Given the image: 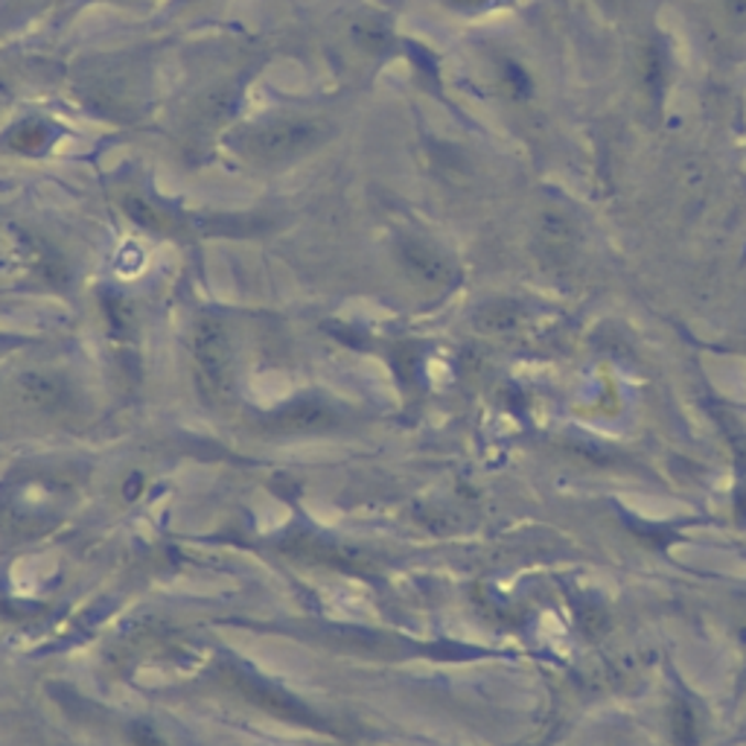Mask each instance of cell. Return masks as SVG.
Wrapping results in <instances>:
<instances>
[{"mask_svg":"<svg viewBox=\"0 0 746 746\" xmlns=\"http://www.w3.org/2000/svg\"><path fill=\"white\" fill-rule=\"evenodd\" d=\"M134 746H161L152 729H134Z\"/></svg>","mask_w":746,"mask_h":746,"instance_id":"ba28073f","label":"cell"},{"mask_svg":"<svg viewBox=\"0 0 746 746\" xmlns=\"http://www.w3.org/2000/svg\"><path fill=\"white\" fill-rule=\"evenodd\" d=\"M193 362L201 391L213 399L231 394L233 385V350L228 330L216 318H201L193 330Z\"/></svg>","mask_w":746,"mask_h":746,"instance_id":"7a4b0ae2","label":"cell"},{"mask_svg":"<svg viewBox=\"0 0 746 746\" xmlns=\"http://www.w3.org/2000/svg\"><path fill=\"white\" fill-rule=\"evenodd\" d=\"M726 7L735 21H746V0H726Z\"/></svg>","mask_w":746,"mask_h":746,"instance_id":"30bf717a","label":"cell"},{"mask_svg":"<svg viewBox=\"0 0 746 746\" xmlns=\"http://www.w3.org/2000/svg\"><path fill=\"white\" fill-rule=\"evenodd\" d=\"M42 3H51V0H7V9H12V15H21V12L42 7Z\"/></svg>","mask_w":746,"mask_h":746,"instance_id":"52a82bcc","label":"cell"},{"mask_svg":"<svg viewBox=\"0 0 746 746\" xmlns=\"http://www.w3.org/2000/svg\"><path fill=\"white\" fill-rule=\"evenodd\" d=\"M321 138V125L312 120H274V123L251 125L240 134V152L257 164H283L312 150Z\"/></svg>","mask_w":746,"mask_h":746,"instance_id":"6da1fadb","label":"cell"},{"mask_svg":"<svg viewBox=\"0 0 746 746\" xmlns=\"http://www.w3.org/2000/svg\"><path fill=\"white\" fill-rule=\"evenodd\" d=\"M3 100H9V85H7V79L0 76V102Z\"/></svg>","mask_w":746,"mask_h":746,"instance_id":"8fae6325","label":"cell"},{"mask_svg":"<svg viewBox=\"0 0 746 746\" xmlns=\"http://www.w3.org/2000/svg\"><path fill=\"white\" fill-rule=\"evenodd\" d=\"M447 3H452V7L458 9H481L490 7V3H496V0H447Z\"/></svg>","mask_w":746,"mask_h":746,"instance_id":"9c48e42d","label":"cell"},{"mask_svg":"<svg viewBox=\"0 0 746 746\" xmlns=\"http://www.w3.org/2000/svg\"><path fill=\"white\" fill-rule=\"evenodd\" d=\"M397 257L403 263V268L417 283H426V286H443L449 281V274H452L449 260L424 240H399Z\"/></svg>","mask_w":746,"mask_h":746,"instance_id":"277c9868","label":"cell"},{"mask_svg":"<svg viewBox=\"0 0 746 746\" xmlns=\"http://www.w3.org/2000/svg\"><path fill=\"white\" fill-rule=\"evenodd\" d=\"M58 129L44 117H26L3 134V146L18 155H42L56 143Z\"/></svg>","mask_w":746,"mask_h":746,"instance_id":"5b68a950","label":"cell"},{"mask_svg":"<svg viewBox=\"0 0 746 746\" xmlns=\"http://www.w3.org/2000/svg\"><path fill=\"white\" fill-rule=\"evenodd\" d=\"M18 394L26 406L42 412V415H58V412H67L74 406V391H70L65 376H56V373H24L18 380Z\"/></svg>","mask_w":746,"mask_h":746,"instance_id":"3957f363","label":"cell"},{"mask_svg":"<svg viewBox=\"0 0 746 746\" xmlns=\"http://www.w3.org/2000/svg\"><path fill=\"white\" fill-rule=\"evenodd\" d=\"M123 208H125V216H132L134 222L143 224V228H150V231L166 233L169 228H173V216H166L164 210H158L155 205L141 199V196H129V199L123 201Z\"/></svg>","mask_w":746,"mask_h":746,"instance_id":"8992f818","label":"cell"}]
</instances>
